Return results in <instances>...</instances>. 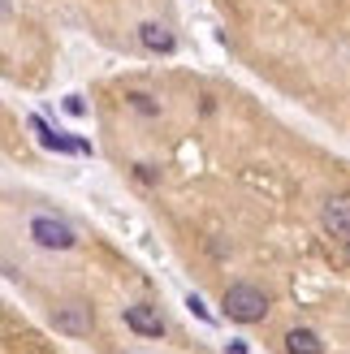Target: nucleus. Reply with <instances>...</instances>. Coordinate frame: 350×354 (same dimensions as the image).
Here are the masks:
<instances>
[{
  "mask_svg": "<svg viewBox=\"0 0 350 354\" xmlns=\"http://www.w3.org/2000/svg\"><path fill=\"white\" fill-rule=\"evenodd\" d=\"M52 324H57V333H69V337H86L95 328V315L82 303H65V307L52 311Z\"/></svg>",
  "mask_w": 350,
  "mask_h": 354,
  "instance_id": "obj_3",
  "label": "nucleus"
},
{
  "mask_svg": "<svg viewBox=\"0 0 350 354\" xmlns=\"http://www.w3.org/2000/svg\"><path fill=\"white\" fill-rule=\"evenodd\" d=\"M130 104H134V109H138V113H160V109H156V104H151L147 95H130Z\"/></svg>",
  "mask_w": 350,
  "mask_h": 354,
  "instance_id": "obj_10",
  "label": "nucleus"
},
{
  "mask_svg": "<svg viewBox=\"0 0 350 354\" xmlns=\"http://www.w3.org/2000/svg\"><path fill=\"white\" fill-rule=\"evenodd\" d=\"M138 44L147 52H173V30L160 26V22H143L138 26Z\"/></svg>",
  "mask_w": 350,
  "mask_h": 354,
  "instance_id": "obj_7",
  "label": "nucleus"
},
{
  "mask_svg": "<svg viewBox=\"0 0 350 354\" xmlns=\"http://www.w3.org/2000/svg\"><path fill=\"white\" fill-rule=\"evenodd\" d=\"M30 130L39 134V143H44L48 151H82V156H91V143H86V138H65V134H52L39 117H30Z\"/></svg>",
  "mask_w": 350,
  "mask_h": 354,
  "instance_id": "obj_6",
  "label": "nucleus"
},
{
  "mask_svg": "<svg viewBox=\"0 0 350 354\" xmlns=\"http://www.w3.org/2000/svg\"><path fill=\"white\" fill-rule=\"evenodd\" d=\"M320 225H324V234H333V238H350V194H333V199L324 203L320 212Z\"/></svg>",
  "mask_w": 350,
  "mask_h": 354,
  "instance_id": "obj_4",
  "label": "nucleus"
},
{
  "mask_svg": "<svg viewBox=\"0 0 350 354\" xmlns=\"http://www.w3.org/2000/svg\"><path fill=\"white\" fill-rule=\"evenodd\" d=\"M230 354H247V346H242V342H234V346H230Z\"/></svg>",
  "mask_w": 350,
  "mask_h": 354,
  "instance_id": "obj_12",
  "label": "nucleus"
},
{
  "mask_svg": "<svg viewBox=\"0 0 350 354\" xmlns=\"http://www.w3.org/2000/svg\"><path fill=\"white\" fill-rule=\"evenodd\" d=\"M346 263H350V238H346Z\"/></svg>",
  "mask_w": 350,
  "mask_h": 354,
  "instance_id": "obj_13",
  "label": "nucleus"
},
{
  "mask_svg": "<svg viewBox=\"0 0 350 354\" xmlns=\"http://www.w3.org/2000/svg\"><path fill=\"white\" fill-rule=\"evenodd\" d=\"M65 113H69V117H82V113H86V104H82L78 95H65Z\"/></svg>",
  "mask_w": 350,
  "mask_h": 354,
  "instance_id": "obj_9",
  "label": "nucleus"
},
{
  "mask_svg": "<svg viewBox=\"0 0 350 354\" xmlns=\"http://www.w3.org/2000/svg\"><path fill=\"white\" fill-rule=\"evenodd\" d=\"M221 307H225V315H230V320H238V324H255V320H264V315H268V294L259 290V286L238 281V286L225 290Z\"/></svg>",
  "mask_w": 350,
  "mask_h": 354,
  "instance_id": "obj_1",
  "label": "nucleus"
},
{
  "mask_svg": "<svg viewBox=\"0 0 350 354\" xmlns=\"http://www.w3.org/2000/svg\"><path fill=\"white\" fill-rule=\"evenodd\" d=\"M126 324L138 333V337H160V333H165L160 311H156V307H147V303H134V307H126Z\"/></svg>",
  "mask_w": 350,
  "mask_h": 354,
  "instance_id": "obj_5",
  "label": "nucleus"
},
{
  "mask_svg": "<svg viewBox=\"0 0 350 354\" xmlns=\"http://www.w3.org/2000/svg\"><path fill=\"white\" fill-rule=\"evenodd\" d=\"M30 238L39 246H48V251H69V246L78 242L74 229H69L65 221H57V216H35L30 221Z\"/></svg>",
  "mask_w": 350,
  "mask_h": 354,
  "instance_id": "obj_2",
  "label": "nucleus"
},
{
  "mask_svg": "<svg viewBox=\"0 0 350 354\" xmlns=\"http://www.w3.org/2000/svg\"><path fill=\"white\" fill-rule=\"evenodd\" d=\"M186 307H190V311H195V315H199V320H212V315H208V307L199 303V298H195V294H190V298H186Z\"/></svg>",
  "mask_w": 350,
  "mask_h": 354,
  "instance_id": "obj_11",
  "label": "nucleus"
},
{
  "mask_svg": "<svg viewBox=\"0 0 350 354\" xmlns=\"http://www.w3.org/2000/svg\"><path fill=\"white\" fill-rule=\"evenodd\" d=\"M286 354H324V342L311 328H290L286 333Z\"/></svg>",
  "mask_w": 350,
  "mask_h": 354,
  "instance_id": "obj_8",
  "label": "nucleus"
}]
</instances>
